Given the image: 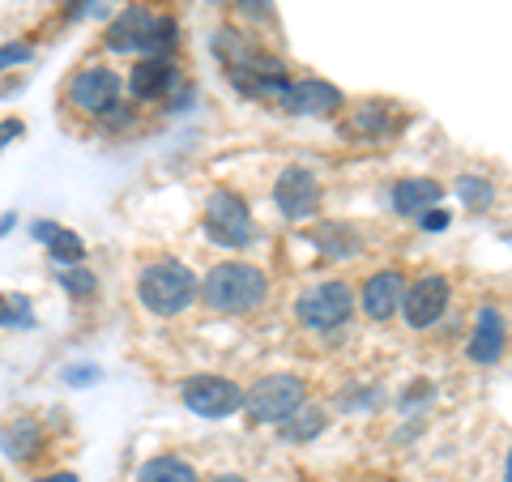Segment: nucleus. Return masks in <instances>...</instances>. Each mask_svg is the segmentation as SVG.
Returning a JSON list of instances; mask_svg holds the SVG:
<instances>
[{
  "label": "nucleus",
  "mask_w": 512,
  "mask_h": 482,
  "mask_svg": "<svg viewBox=\"0 0 512 482\" xmlns=\"http://www.w3.org/2000/svg\"><path fill=\"white\" fill-rule=\"evenodd\" d=\"M269 295V282L265 273L256 265H244V261H227L205 273L201 282V299L205 308L218 312V316H244V312H256Z\"/></svg>",
  "instance_id": "obj_1"
},
{
  "label": "nucleus",
  "mask_w": 512,
  "mask_h": 482,
  "mask_svg": "<svg viewBox=\"0 0 512 482\" xmlns=\"http://www.w3.org/2000/svg\"><path fill=\"white\" fill-rule=\"evenodd\" d=\"M141 303L154 316H180L192 299H197V278L180 261H154L141 269Z\"/></svg>",
  "instance_id": "obj_2"
},
{
  "label": "nucleus",
  "mask_w": 512,
  "mask_h": 482,
  "mask_svg": "<svg viewBox=\"0 0 512 482\" xmlns=\"http://www.w3.org/2000/svg\"><path fill=\"white\" fill-rule=\"evenodd\" d=\"M299 320L316 333H329V329H342L350 312H355V295H350L346 282H320L312 291H303L295 303Z\"/></svg>",
  "instance_id": "obj_3"
},
{
  "label": "nucleus",
  "mask_w": 512,
  "mask_h": 482,
  "mask_svg": "<svg viewBox=\"0 0 512 482\" xmlns=\"http://www.w3.org/2000/svg\"><path fill=\"white\" fill-rule=\"evenodd\" d=\"M303 397H308V389H303L299 376H265L256 380V389L244 393V406L252 410L256 423H286L291 414L303 406Z\"/></svg>",
  "instance_id": "obj_4"
},
{
  "label": "nucleus",
  "mask_w": 512,
  "mask_h": 482,
  "mask_svg": "<svg viewBox=\"0 0 512 482\" xmlns=\"http://www.w3.org/2000/svg\"><path fill=\"white\" fill-rule=\"evenodd\" d=\"M205 231H210L214 244L222 248H248L252 244V214L248 205L235 197V192H210L205 201Z\"/></svg>",
  "instance_id": "obj_5"
},
{
  "label": "nucleus",
  "mask_w": 512,
  "mask_h": 482,
  "mask_svg": "<svg viewBox=\"0 0 512 482\" xmlns=\"http://www.w3.org/2000/svg\"><path fill=\"white\" fill-rule=\"evenodd\" d=\"M184 406L201 419H227L244 406V389L227 376H192L184 384Z\"/></svg>",
  "instance_id": "obj_6"
},
{
  "label": "nucleus",
  "mask_w": 512,
  "mask_h": 482,
  "mask_svg": "<svg viewBox=\"0 0 512 482\" xmlns=\"http://www.w3.org/2000/svg\"><path fill=\"white\" fill-rule=\"evenodd\" d=\"M444 308H448V282L440 273H427V278H419L410 291H402V316H406L410 329L436 325L444 316Z\"/></svg>",
  "instance_id": "obj_7"
},
{
  "label": "nucleus",
  "mask_w": 512,
  "mask_h": 482,
  "mask_svg": "<svg viewBox=\"0 0 512 482\" xmlns=\"http://www.w3.org/2000/svg\"><path fill=\"white\" fill-rule=\"evenodd\" d=\"M120 99V77L111 69H82L69 82V103L90 111V116H107Z\"/></svg>",
  "instance_id": "obj_8"
},
{
  "label": "nucleus",
  "mask_w": 512,
  "mask_h": 482,
  "mask_svg": "<svg viewBox=\"0 0 512 482\" xmlns=\"http://www.w3.org/2000/svg\"><path fill=\"white\" fill-rule=\"evenodd\" d=\"M274 201H278V210L291 218V222L312 218L320 210V184H316V175L303 171V167L282 171V180L274 188Z\"/></svg>",
  "instance_id": "obj_9"
},
{
  "label": "nucleus",
  "mask_w": 512,
  "mask_h": 482,
  "mask_svg": "<svg viewBox=\"0 0 512 482\" xmlns=\"http://www.w3.org/2000/svg\"><path fill=\"white\" fill-rule=\"evenodd\" d=\"M282 111H295V116H333L342 107V94L325 86V82H286L278 94Z\"/></svg>",
  "instance_id": "obj_10"
},
{
  "label": "nucleus",
  "mask_w": 512,
  "mask_h": 482,
  "mask_svg": "<svg viewBox=\"0 0 512 482\" xmlns=\"http://www.w3.org/2000/svg\"><path fill=\"white\" fill-rule=\"evenodd\" d=\"M402 291H406V282L397 269L376 273V278H367V286H363V312L372 320H389L397 308H402Z\"/></svg>",
  "instance_id": "obj_11"
},
{
  "label": "nucleus",
  "mask_w": 512,
  "mask_h": 482,
  "mask_svg": "<svg viewBox=\"0 0 512 482\" xmlns=\"http://www.w3.org/2000/svg\"><path fill=\"white\" fill-rule=\"evenodd\" d=\"M504 355V312L483 308L478 312V325L470 337V359L474 363H495Z\"/></svg>",
  "instance_id": "obj_12"
},
{
  "label": "nucleus",
  "mask_w": 512,
  "mask_h": 482,
  "mask_svg": "<svg viewBox=\"0 0 512 482\" xmlns=\"http://www.w3.org/2000/svg\"><path fill=\"white\" fill-rule=\"evenodd\" d=\"M150 22H154V13L146 5H128L107 30V47L111 52H133V47H141V39H146Z\"/></svg>",
  "instance_id": "obj_13"
},
{
  "label": "nucleus",
  "mask_w": 512,
  "mask_h": 482,
  "mask_svg": "<svg viewBox=\"0 0 512 482\" xmlns=\"http://www.w3.org/2000/svg\"><path fill=\"white\" fill-rule=\"evenodd\" d=\"M171 86H175L171 60H154V56H146L133 73H128V90H133L137 99H163Z\"/></svg>",
  "instance_id": "obj_14"
},
{
  "label": "nucleus",
  "mask_w": 512,
  "mask_h": 482,
  "mask_svg": "<svg viewBox=\"0 0 512 482\" xmlns=\"http://www.w3.org/2000/svg\"><path fill=\"white\" fill-rule=\"evenodd\" d=\"M35 239H43V248L56 256V261L64 265H77L86 256V244H82V235L77 231H64L56 227V222H35Z\"/></svg>",
  "instance_id": "obj_15"
},
{
  "label": "nucleus",
  "mask_w": 512,
  "mask_h": 482,
  "mask_svg": "<svg viewBox=\"0 0 512 482\" xmlns=\"http://www.w3.org/2000/svg\"><path fill=\"white\" fill-rule=\"evenodd\" d=\"M444 197V188L436 180H402L393 188V205H397V214H427V205H436Z\"/></svg>",
  "instance_id": "obj_16"
},
{
  "label": "nucleus",
  "mask_w": 512,
  "mask_h": 482,
  "mask_svg": "<svg viewBox=\"0 0 512 482\" xmlns=\"http://www.w3.org/2000/svg\"><path fill=\"white\" fill-rule=\"evenodd\" d=\"M137 482H197V470L180 457H154L137 470Z\"/></svg>",
  "instance_id": "obj_17"
},
{
  "label": "nucleus",
  "mask_w": 512,
  "mask_h": 482,
  "mask_svg": "<svg viewBox=\"0 0 512 482\" xmlns=\"http://www.w3.org/2000/svg\"><path fill=\"white\" fill-rule=\"evenodd\" d=\"M175 35H180L175 18H154L146 39H141V52L154 56V60H167V52H175Z\"/></svg>",
  "instance_id": "obj_18"
},
{
  "label": "nucleus",
  "mask_w": 512,
  "mask_h": 482,
  "mask_svg": "<svg viewBox=\"0 0 512 482\" xmlns=\"http://www.w3.org/2000/svg\"><path fill=\"white\" fill-rule=\"evenodd\" d=\"M320 427H325V414H320V410H303V406H299L291 419L282 423V436L291 440V444H303V440H312Z\"/></svg>",
  "instance_id": "obj_19"
},
{
  "label": "nucleus",
  "mask_w": 512,
  "mask_h": 482,
  "mask_svg": "<svg viewBox=\"0 0 512 482\" xmlns=\"http://www.w3.org/2000/svg\"><path fill=\"white\" fill-rule=\"evenodd\" d=\"M461 201H466L470 210H487L495 201V188L487 180H478V175H461Z\"/></svg>",
  "instance_id": "obj_20"
},
{
  "label": "nucleus",
  "mask_w": 512,
  "mask_h": 482,
  "mask_svg": "<svg viewBox=\"0 0 512 482\" xmlns=\"http://www.w3.org/2000/svg\"><path fill=\"white\" fill-rule=\"evenodd\" d=\"M60 286H64L69 295H90V291H94V273L73 265V269H64V273H60Z\"/></svg>",
  "instance_id": "obj_21"
},
{
  "label": "nucleus",
  "mask_w": 512,
  "mask_h": 482,
  "mask_svg": "<svg viewBox=\"0 0 512 482\" xmlns=\"http://www.w3.org/2000/svg\"><path fill=\"white\" fill-rule=\"evenodd\" d=\"M239 9L248 13V18H256V22H265L269 13H274V0H235Z\"/></svg>",
  "instance_id": "obj_22"
},
{
  "label": "nucleus",
  "mask_w": 512,
  "mask_h": 482,
  "mask_svg": "<svg viewBox=\"0 0 512 482\" xmlns=\"http://www.w3.org/2000/svg\"><path fill=\"white\" fill-rule=\"evenodd\" d=\"M22 60H30V47H26V43L0 47V69H5V64H22Z\"/></svg>",
  "instance_id": "obj_23"
},
{
  "label": "nucleus",
  "mask_w": 512,
  "mask_h": 482,
  "mask_svg": "<svg viewBox=\"0 0 512 482\" xmlns=\"http://www.w3.org/2000/svg\"><path fill=\"white\" fill-rule=\"evenodd\" d=\"M18 312H26V299H22V303L0 299V325H13V320H18Z\"/></svg>",
  "instance_id": "obj_24"
},
{
  "label": "nucleus",
  "mask_w": 512,
  "mask_h": 482,
  "mask_svg": "<svg viewBox=\"0 0 512 482\" xmlns=\"http://www.w3.org/2000/svg\"><path fill=\"white\" fill-rule=\"evenodd\" d=\"M13 137H22V120H5V124H0V150H5Z\"/></svg>",
  "instance_id": "obj_25"
},
{
  "label": "nucleus",
  "mask_w": 512,
  "mask_h": 482,
  "mask_svg": "<svg viewBox=\"0 0 512 482\" xmlns=\"http://www.w3.org/2000/svg\"><path fill=\"white\" fill-rule=\"evenodd\" d=\"M419 218H423L427 231H444L448 227V214H419Z\"/></svg>",
  "instance_id": "obj_26"
},
{
  "label": "nucleus",
  "mask_w": 512,
  "mask_h": 482,
  "mask_svg": "<svg viewBox=\"0 0 512 482\" xmlns=\"http://www.w3.org/2000/svg\"><path fill=\"white\" fill-rule=\"evenodd\" d=\"M94 376H99L94 367H86V372H82V367H77V372H69V380H73V384H90Z\"/></svg>",
  "instance_id": "obj_27"
},
{
  "label": "nucleus",
  "mask_w": 512,
  "mask_h": 482,
  "mask_svg": "<svg viewBox=\"0 0 512 482\" xmlns=\"http://www.w3.org/2000/svg\"><path fill=\"white\" fill-rule=\"evenodd\" d=\"M39 482H77L73 474H56V478H39Z\"/></svg>",
  "instance_id": "obj_28"
},
{
  "label": "nucleus",
  "mask_w": 512,
  "mask_h": 482,
  "mask_svg": "<svg viewBox=\"0 0 512 482\" xmlns=\"http://www.w3.org/2000/svg\"><path fill=\"white\" fill-rule=\"evenodd\" d=\"M214 482H248V478H239V474H222V478H214Z\"/></svg>",
  "instance_id": "obj_29"
}]
</instances>
